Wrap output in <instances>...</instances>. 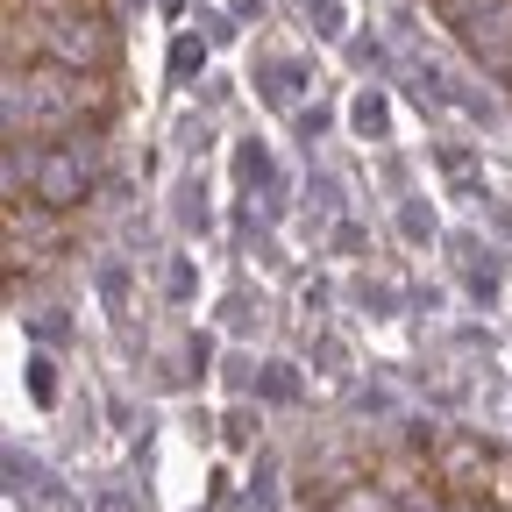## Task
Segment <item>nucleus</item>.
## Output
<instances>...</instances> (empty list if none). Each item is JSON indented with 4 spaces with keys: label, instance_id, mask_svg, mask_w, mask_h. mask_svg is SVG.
Instances as JSON below:
<instances>
[{
    "label": "nucleus",
    "instance_id": "obj_1",
    "mask_svg": "<svg viewBox=\"0 0 512 512\" xmlns=\"http://www.w3.org/2000/svg\"><path fill=\"white\" fill-rule=\"evenodd\" d=\"M107 107V86L100 72H72V64H50V72H8V136H22L29 128H72L86 114Z\"/></svg>",
    "mask_w": 512,
    "mask_h": 512
},
{
    "label": "nucleus",
    "instance_id": "obj_7",
    "mask_svg": "<svg viewBox=\"0 0 512 512\" xmlns=\"http://www.w3.org/2000/svg\"><path fill=\"white\" fill-rule=\"evenodd\" d=\"M200 57H207L200 43H178V50H171V72H178V79H185V72H200Z\"/></svg>",
    "mask_w": 512,
    "mask_h": 512
},
{
    "label": "nucleus",
    "instance_id": "obj_8",
    "mask_svg": "<svg viewBox=\"0 0 512 512\" xmlns=\"http://www.w3.org/2000/svg\"><path fill=\"white\" fill-rule=\"evenodd\" d=\"M72 157H79L86 171H100V136H79V143H72Z\"/></svg>",
    "mask_w": 512,
    "mask_h": 512
},
{
    "label": "nucleus",
    "instance_id": "obj_2",
    "mask_svg": "<svg viewBox=\"0 0 512 512\" xmlns=\"http://www.w3.org/2000/svg\"><path fill=\"white\" fill-rule=\"evenodd\" d=\"M43 50H50L57 64H72V72H107V64L121 57V36H114L107 15L72 8V15H57V22L43 29Z\"/></svg>",
    "mask_w": 512,
    "mask_h": 512
},
{
    "label": "nucleus",
    "instance_id": "obj_3",
    "mask_svg": "<svg viewBox=\"0 0 512 512\" xmlns=\"http://www.w3.org/2000/svg\"><path fill=\"white\" fill-rule=\"evenodd\" d=\"M86 178H93V171H86L72 150H50V157L36 164V200H43L50 214H64V207L86 200Z\"/></svg>",
    "mask_w": 512,
    "mask_h": 512
},
{
    "label": "nucleus",
    "instance_id": "obj_4",
    "mask_svg": "<svg viewBox=\"0 0 512 512\" xmlns=\"http://www.w3.org/2000/svg\"><path fill=\"white\" fill-rule=\"evenodd\" d=\"M456 36L470 43V57L484 64V72H505V79H512V0H505V8H491L484 22L456 29Z\"/></svg>",
    "mask_w": 512,
    "mask_h": 512
},
{
    "label": "nucleus",
    "instance_id": "obj_6",
    "mask_svg": "<svg viewBox=\"0 0 512 512\" xmlns=\"http://www.w3.org/2000/svg\"><path fill=\"white\" fill-rule=\"evenodd\" d=\"M356 128H363L370 143L384 136V100H377V93H363V100H356Z\"/></svg>",
    "mask_w": 512,
    "mask_h": 512
},
{
    "label": "nucleus",
    "instance_id": "obj_5",
    "mask_svg": "<svg viewBox=\"0 0 512 512\" xmlns=\"http://www.w3.org/2000/svg\"><path fill=\"white\" fill-rule=\"evenodd\" d=\"M434 8H441L448 22H456V29H470V22H484L491 8H505V0H434Z\"/></svg>",
    "mask_w": 512,
    "mask_h": 512
}]
</instances>
